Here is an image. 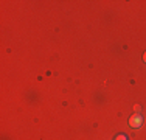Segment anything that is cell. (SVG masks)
Returning <instances> with one entry per match:
<instances>
[{"label": "cell", "mask_w": 146, "mask_h": 140, "mask_svg": "<svg viewBox=\"0 0 146 140\" xmlns=\"http://www.w3.org/2000/svg\"><path fill=\"white\" fill-rule=\"evenodd\" d=\"M141 123H143V117H141L140 114H134V115H131V118H129V126H131V128L138 129V128L141 126Z\"/></svg>", "instance_id": "cell-1"}, {"label": "cell", "mask_w": 146, "mask_h": 140, "mask_svg": "<svg viewBox=\"0 0 146 140\" xmlns=\"http://www.w3.org/2000/svg\"><path fill=\"white\" fill-rule=\"evenodd\" d=\"M115 140H127V137L124 134H118L117 137H115Z\"/></svg>", "instance_id": "cell-2"}, {"label": "cell", "mask_w": 146, "mask_h": 140, "mask_svg": "<svg viewBox=\"0 0 146 140\" xmlns=\"http://www.w3.org/2000/svg\"><path fill=\"white\" fill-rule=\"evenodd\" d=\"M143 61L146 62V51H145V53H143Z\"/></svg>", "instance_id": "cell-4"}, {"label": "cell", "mask_w": 146, "mask_h": 140, "mask_svg": "<svg viewBox=\"0 0 146 140\" xmlns=\"http://www.w3.org/2000/svg\"><path fill=\"white\" fill-rule=\"evenodd\" d=\"M140 109H141V106H140V104H135V106H134V111L137 112V114L140 112Z\"/></svg>", "instance_id": "cell-3"}]
</instances>
